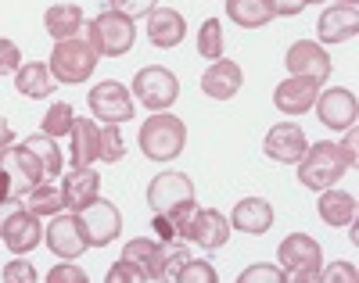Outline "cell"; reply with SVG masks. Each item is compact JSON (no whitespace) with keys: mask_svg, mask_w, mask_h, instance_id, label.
<instances>
[{"mask_svg":"<svg viewBox=\"0 0 359 283\" xmlns=\"http://www.w3.org/2000/svg\"><path fill=\"white\" fill-rule=\"evenodd\" d=\"M230 226L241 230V233H252V237H262L269 226H273V205H269L266 198H245L241 205H233Z\"/></svg>","mask_w":359,"mask_h":283,"instance_id":"21","label":"cell"},{"mask_svg":"<svg viewBox=\"0 0 359 283\" xmlns=\"http://www.w3.org/2000/svg\"><path fill=\"white\" fill-rule=\"evenodd\" d=\"M165 215L172 219L176 237H184L187 244H198L201 251H216L230 237V219L216 208H198L194 201H187V205H176Z\"/></svg>","mask_w":359,"mask_h":283,"instance_id":"1","label":"cell"},{"mask_svg":"<svg viewBox=\"0 0 359 283\" xmlns=\"http://www.w3.org/2000/svg\"><path fill=\"white\" fill-rule=\"evenodd\" d=\"M47 283H86V272L79 265H54L47 272Z\"/></svg>","mask_w":359,"mask_h":283,"instance_id":"41","label":"cell"},{"mask_svg":"<svg viewBox=\"0 0 359 283\" xmlns=\"http://www.w3.org/2000/svg\"><path fill=\"white\" fill-rule=\"evenodd\" d=\"M140 151H144V158H151V162H172L180 151H184L187 144V125L180 122L176 115H151L144 125H140Z\"/></svg>","mask_w":359,"mask_h":283,"instance_id":"3","label":"cell"},{"mask_svg":"<svg viewBox=\"0 0 359 283\" xmlns=\"http://www.w3.org/2000/svg\"><path fill=\"white\" fill-rule=\"evenodd\" d=\"M277 262L284 269V279L291 283H309L320 276V244L309 237V233H291L280 247H277Z\"/></svg>","mask_w":359,"mask_h":283,"instance_id":"7","label":"cell"},{"mask_svg":"<svg viewBox=\"0 0 359 283\" xmlns=\"http://www.w3.org/2000/svg\"><path fill=\"white\" fill-rule=\"evenodd\" d=\"M306 147H309V140H306V133H302V125H298V122L273 125V130L266 133V140H262L266 158H273L280 165H298V158L306 154Z\"/></svg>","mask_w":359,"mask_h":283,"instance_id":"13","label":"cell"},{"mask_svg":"<svg viewBox=\"0 0 359 283\" xmlns=\"http://www.w3.org/2000/svg\"><path fill=\"white\" fill-rule=\"evenodd\" d=\"M4 283H36V269H33V262H22V258L8 262V269H4Z\"/></svg>","mask_w":359,"mask_h":283,"instance_id":"39","label":"cell"},{"mask_svg":"<svg viewBox=\"0 0 359 283\" xmlns=\"http://www.w3.org/2000/svg\"><path fill=\"white\" fill-rule=\"evenodd\" d=\"M355 140H359L355 125H348V137H345V144H338V147H341V154H345V165H355Z\"/></svg>","mask_w":359,"mask_h":283,"instance_id":"45","label":"cell"},{"mask_svg":"<svg viewBox=\"0 0 359 283\" xmlns=\"http://www.w3.org/2000/svg\"><path fill=\"white\" fill-rule=\"evenodd\" d=\"M316 90H320V83H309V79L291 76V79H284V83L273 90V104H277L280 115H306V111L316 104V97H320Z\"/></svg>","mask_w":359,"mask_h":283,"instance_id":"17","label":"cell"},{"mask_svg":"<svg viewBox=\"0 0 359 283\" xmlns=\"http://www.w3.org/2000/svg\"><path fill=\"white\" fill-rule=\"evenodd\" d=\"M72 122H76L72 108H69L65 101H57V104H50V108H47V115H43V133H47V137H54V140H62V137L72 130Z\"/></svg>","mask_w":359,"mask_h":283,"instance_id":"32","label":"cell"},{"mask_svg":"<svg viewBox=\"0 0 359 283\" xmlns=\"http://www.w3.org/2000/svg\"><path fill=\"white\" fill-rule=\"evenodd\" d=\"M43 25H47V33L54 36V43L57 40H72L83 29V8L79 4H54V8H47Z\"/></svg>","mask_w":359,"mask_h":283,"instance_id":"26","label":"cell"},{"mask_svg":"<svg viewBox=\"0 0 359 283\" xmlns=\"http://www.w3.org/2000/svg\"><path fill=\"white\" fill-rule=\"evenodd\" d=\"M338 4H345V8H355V4H359V0H338Z\"/></svg>","mask_w":359,"mask_h":283,"instance_id":"47","label":"cell"},{"mask_svg":"<svg viewBox=\"0 0 359 283\" xmlns=\"http://www.w3.org/2000/svg\"><path fill=\"white\" fill-rule=\"evenodd\" d=\"M123 258L133 262V265L144 272V279H165L162 240H144V237H137V240H130V244L123 247Z\"/></svg>","mask_w":359,"mask_h":283,"instance_id":"23","label":"cell"},{"mask_svg":"<svg viewBox=\"0 0 359 283\" xmlns=\"http://www.w3.org/2000/svg\"><path fill=\"white\" fill-rule=\"evenodd\" d=\"M172 279H176V283H216L219 276H216L212 262H198V258H191L187 265H180V272H176Z\"/></svg>","mask_w":359,"mask_h":283,"instance_id":"33","label":"cell"},{"mask_svg":"<svg viewBox=\"0 0 359 283\" xmlns=\"http://www.w3.org/2000/svg\"><path fill=\"white\" fill-rule=\"evenodd\" d=\"M29 212H36V215H57L65 208V201H62V186H57L54 179H40L36 186H29V191L18 198Z\"/></svg>","mask_w":359,"mask_h":283,"instance_id":"27","label":"cell"},{"mask_svg":"<svg viewBox=\"0 0 359 283\" xmlns=\"http://www.w3.org/2000/svg\"><path fill=\"white\" fill-rule=\"evenodd\" d=\"M123 154H126V140H123V133H118V125L108 122L101 130V158L104 162H118Z\"/></svg>","mask_w":359,"mask_h":283,"instance_id":"34","label":"cell"},{"mask_svg":"<svg viewBox=\"0 0 359 283\" xmlns=\"http://www.w3.org/2000/svg\"><path fill=\"white\" fill-rule=\"evenodd\" d=\"M241 83H245V72H241V65L237 61H212V65L205 69V76H201V90L208 93L212 101H230L237 90H241Z\"/></svg>","mask_w":359,"mask_h":283,"instance_id":"18","label":"cell"},{"mask_svg":"<svg viewBox=\"0 0 359 283\" xmlns=\"http://www.w3.org/2000/svg\"><path fill=\"white\" fill-rule=\"evenodd\" d=\"M0 240H4L8 251H15V255H29L40 240H43V230H40V215L29 212L25 205L8 212L4 219H0Z\"/></svg>","mask_w":359,"mask_h":283,"instance_id":"10","label":"cell"},{"mask_svg":"<svg viewBox=\"0 0 359 283\" xmlns=\"http://www.w3.org/2000/svg\"><path fill=\"white\" fill-rule=\"evenodd\" d=\"M226 15L241 29H262L266 22H273V11L266 0H226Z\"/></svg>","mask_w":359,"mask_h":283,"instance_id":"29","label":"cell"},{"mask_svg":"<svg viewBox=\"0 0 359 283\" xmlns=\"http://www.w3.org/2000/svg\"><path fill=\"white\" fill-rule=\"evenodd\" d=\"M151 233L165 244V240H176V226H172V219L165 215V212H155V219H151Z\"/></svg>","mask_w":359,"mask_h":283,"instance_id":"42","label":"cell"},{"mask_svg":"<svg viewBox=\"0 0 359 283\" xmlns=\"http://www.w3.org/2000/svg\"><path fill=\"white\" fill-rule=\"evenodd\" d=\"M316 279H355V265H348V262H338L334 269H327V272H320Z\"/></svg>","mask_w":359,"mask_h":283,"instance_id":"44","label":"cell"},{"mask_svg":"<svg viewBox=\"0 0 359 283\" xmlns=\"http://www.w3.org/2000/svg\"><path fill=\"white\" fill-rule=\"evenodd\" d=\"M133 93H137V101L144 108H151V111H165L176 97H180V79L169 72V69H140L133 76Z\"/></svg>","mask_w":359,"mask_h":283,"instance_id":"8","label":"cell"},{"mask_svg":"<svg viewBox=\"0 0 359 283\" xmlns=\"http://www.w3.org/2000/svg\"><path fill=\"white\" fill-rule=\"evenodd\" d=\"M97 191H101V176L94 169H72L65 179H62V201L69 212H83L90 201H97Z\"/></svg>","mask_w":359,"mask_h":283,"instance_id":"19","label":"cell"},{"mask_svg":"<svg viewBox=\"0 0 359 283\" xmlns=\"http://www.w3.org/2000/svg\"><path fill=\"white\" fill-rule=\"evenodd\" d=\"M43 240H47V247L54 251V255L65 258V262H76L83 251H86V237H83V226H79V215L76 212L54 215V223L43 233Z\"/></svg>","mask_w":359,"mask_h":283,"instance_id":"15","label":"cell"},{"mask_svg":"<svg viewBox=\"0 0 359 283\" xmlns=\"http://www.w3.org/2000/svg\"><path fill=\"white\" fill-rule=\"evenodd\" d=\"M97 50L90 47V40H79V36H72V40H57L54 43V54H50V76L57 79V83H86L90 76H94V69H97Z\"/></svg>","mask_w":359,"mask_h":283,"instance_id":"5","label":"cell"},{"mask_svg":"<svg viewBox=\"0 0 359 283\" xmlns=\"http://www.w3.org/2000/svg\"><path fill=\"white\" fill-rule=\"evenodd\" d=\"M345 169H348L345 154L331 140H316L313 147H306L302 158H298V179H302V186H309V191H327V186H334L345 176Z\"/></svg>","mask_w":359,"mask_h":283,"instance_id":"4","label":"cell"},{"mask_svg":"<svg viewBox=\"0 0 359 283\" xmlns=\"http://www.w3.org/2000/svg\"><path fill=\"white\" fill-rule=\"evenodd\" d=\"M269 11H273V18H287V15H302L306 4L302 0H266Z\"/></svg>","mask_w":359,"mask_h":283,"instance_id":"43","label":"cell"},{"mask_svg":"<svg viewBox=\"0 0 359 283\" xmlns=\"http://www.w3.org/2000/svg\"><path fill=\"white\" fill-rule=\"evenodd\" d=\"M198 54L205 61H219L223 57V22L219 18H208L198 33Z\"/></svg>","mask_w":359,"mask_h":283,"instance_id":"31","label":"cell"},{"mask_svg":"<svg viewBox=\"0 0 359 283\" xmlns=\"http://www.w3.org/2000/svg\"><path fill=\"white\" fill-rule=\"evenodd\" d=\"M79 226H83V237H86V247H104L111 244L118 233H123V215L111 201H90L83 212H79Z\"/></svg>","mask_w":359,"mask_h":283,"instance_id":"9","label":"cell"},{"mask_svg":"<svg viewBox=\"0 0 359 283\" xmlns=\"http://www.w3.org/2000/svg\"><path fill=\"white\" fill-rule=\"evenodd\" d=\"M50 69L47 65H40V61H29V65H22L18 72H15V90L22 93V97H29V101H40V97H47L50 93Z\"/></svg>","mask_w":359,"mask_h":283,"instance_id":"28","label":"cell"},{"mask_svg":"<svg viewBox=\"0 0 359 283\" xmlns=\"http://www.w3.org/2000/svg\"><path fill=\"white\" fill-rule=\"evenodd\" d=\"M316 115L323 125H331V130H348V125H355V115H359V104H355V93L338 86V90H323L316 97Z\"/></svg>","mask_w":359,"mask_h":283,"instance_id":"16","label":"cell"},{"mask_svg":"<svg viewBox=\"0 0 359 283\" xmlns=\"http://www.w3.org/2000/svg\"><path fill=\"white\" fill-rule=\"evenodd\" d=\"M11 140H15V133H11V125H8V118L0 115V151H4V147H8Z\"/></svg>","mask_w":359,"mask_h":283,"instance_id":"46","label":"cell"},{"mask_svg":"<svg viewBox=\"0 0 359 283\" xmlns=\"http://www.w3.org/2000/svg\"><path fill=\"white\" fill-rule=\"evenodd\" d=\"M104 279H108V283H144V272H140L133 262H126V258H123V262H115V265L108 269V276H104Z\"/></svg>","mask_w":359,"mask_h":283,"instance_id":"38","label":"cell"},{"mask_svg":"<svg viewBox=\"0 0 359 283\" xmlns=\"http://www.w3.org/2000/svg\"><path fill=\"white\" fill-rule=\"evenodd\" d=\"M25 147L36 154V162L43 165L47 176H62V151H57V140L47 137V133H36V137H29Z\"/></svg>","mask_w":359,"mask_h":283,"instance_id":"30","label":"cell"},{"mask_svg":"<svg viewBox=\"0 0 359 283\" xmlns=\"http://www.w3.org/2000/svg\"><path fill=\"white\" fill-rule=\"evenodd\" d=\"M359 33V11L355 8H345V4H334L320 15V25H316V36L323 43H345V40H355Z\"/></svg>","mask_w":359,"mask_h":283,"instance_id":"20","label":"cell"},{"mask_svg":"<svg viewBox=\"0 0 359 283\" xmlns=\"http://www.w3.org/2000/svg\"><path fill=\"white\" fill-rule=\"evenodd\" d=\"M158 8V0H111V11L126 15V18H144Z\"/></svg>","mask_w":359,"mask_h":283,"instance_id":"36","label":"cell"},{"mask_svg":"<svg viewBox=\"0 0 359 283\" xmlns=\"http://www.w3.org/2000/svg\"><path fill=\"white\" fill-rule=\"evenodd\" d=\"M255 279H262V283H287L284 269H273V265H252V269L241 272V283H255Z\"/></svg>","mask_w":359,"mask_h":283,"instance_id":"40","label":"cell"},{"mask_svg":"<svg viewBox=\"0 0 359 283\" xmlns=\"http://www.w3.org/2000/svg\"><path fill=\"white\" fill-rule=\"evenodd\" d=\"M284 65H287L291 76L309 79V83H327V76H331V57H327V50H323L316 40H298V43H291Z\"/></svg>","mask_w":359,"mask_h":283,"instance_id":"11","label":"cell"},{"mask_svg":"<svg viewBox=\"0 0 359 283\" xmlns=\"http://www.w3.org/2000/svg\"><path fill=\"white\" fill-rule=\"evenodd\" d=\"M43 165L36 162V154L29 151L25 144L22 147H4L0 151V205L4 201H18L29 186H36L43 179Z\"/></svg>","mask_w":359,"mask_h":283,"instance_id":"2","label":"cell"},{"mask_svg":"<svg viewBox=\"0 0 359 283\" xmlns=\"http://www.w3.org/2000/svg\"><path fill=\"white\" fill-rule=\"evenodd\" d=\"M69 137H72V154H69L72 169H86L94 158H101V130L90 118H76Z\"/></svg>","mask_w":359,"mask_h":283,"instance_id":"24","label":"cell"},{"mask_svg":"<svg viewBox=\"0 0 359 283\" xmlns=\"http://www.w3.org/2000/svg\"><path fill=\"white\" fill-rule=\"evenodd\" d=\"M86 40H90V47H94L97 54H104V57H118V54H126V50H133V43H137V29H133V18H126V15H118V11H101L94 22L86 25Z\"/></svg>","mask_w":359,"mask_h":283,"instance_id":"6","label":"cell"},{"mask_svg":"<svg viewBox=\"0 0 359 283\" xmlns=\"http://www.w3.org/2000/svg\"><path fill=\"white\" fill-rule=\"evenodd\" d=\"M184 33H187V22H184V15H180V11L155 8L151 15H147V40H151L155 47L169 50V47H176L180 40H184Z\"/></svg>","mask_w":359,"mask_h":283,"instance_id":"22","label":"cell"},{"mask_svg":"<svg viewBox=\"0 0 359 283\" xmlns=\"http://www.w3.org/2000/svg\"><path fill=\"white\" fill-rule=\"evenodd\" d=\"M316 212H320V219H323L327 226L345 230L348 223H355V198L345 194V191H331V186H327L320 205H316Z\"/></svg>","mask_w":359,"mask_h":283,"instance_id":"25","label":"cell"},{"mask_svg":"<svg viewBox=\"0 0 359 283\" xmlns=\"http://www.w3.org/2000/svg\"><path fill=\"white\" fill-rule=\"evenodd\" d=\"M90 111H94L97 118L104 122H126L133 118V97H130V90L123 83H115V79H104L97 83L94 90H90Z\"/></svg>","mask_w":359,"mask_h":283,"instance_id":"12","label":"cell"},{"mask_svg":"<svg viewBox=\"0 0 359 283\" xmlns=\"http://www.w3.org/2000/svg\"><path fill=\"white\" fill-rule=\"evenodd\" d=\"M162 255H165V279L180 272V265H187L194 255H191V247L184 240H165L162 244Z\"/></svg>","mask_w":359,"mask_h":283,"instance_id":"35","label":"cell"},{"mask_svg":"<svg viewBox=\"0 0 359 283\" xmlns=\"http://www.w3.org/2000/svg\"><path fill=\"white\" fill-rule=\"evenodd\" d=\"M22 69V50L15 40H0V76H11Z\"/></svg>","mask_w":359,"mask_h":283,"instance_id":"37","label":"cell"},{"mask_svg":"<svg viewBox=\"0 0 359 283\" xmlns=\"http://www.w3.org/2000/svg\"><path fill=\"white\" fill-rule=\"evenodd\" d=\"M194 201V183L184 172H158L147 186V205L151 212H172L176 205Z\"/></svg>","mask_w":359,"mask_h":283,"instance_id":"14","label":"cell"},{"mask_svg":"<svg viewBox=\"0 0 359 283\" xmlns=\"http://www.w3.org/2000/svg\"><path fill=\"white\" fill-rule=\"evenodd\" d=\"M302 4H323V0H302Z\"/></svg>","mask_w":359,"mask_h":283,"instance_id":"48","label":"cell"}]
</instances>
